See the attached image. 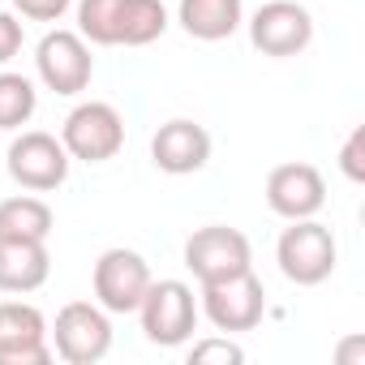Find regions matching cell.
<instances>
[{
  "label": "cell",
  "mask_w": 365,
  "mask_h": 365,
  "mask_svg": "<svg viewBox=\"0 0 365 365\" xmlns=\"http://www.w3.org/2000/svg\"><path fill=\"white\" fill-rule=\"evenodd\" d=\"M138 318H142V335L159 348H180L190 344L194 331H198V297L185 279H150L142 305H138Z\"/></svg>",
  "instance_id": "3"
},
{
  "label": "cell",
  "mask_w": 365,
  "mask_h": 365,
  "mask_svg": "<svg viewBox=\"0 0 365 365\" xmlns=\"http://www.w3.org/2000/svg\"><path fill=\"white\" fill-rule=\"evenodd\" d=\"M39 108V91L26 73H9V69H0V129L14 133L22 125H31Z\"/></svg>",
  "instance_id": "18"
},
{
  "label": "cell",
  "mask_w": 365,
  "mask_h": 365,
  "mask_svg": "<svg viewBox=\"0 0 365 365\" xmlns=\"http://www.w3.org/2000/svg\"><path fill=\"white\" fill-rule=\"evenodd\" d=\"M48 318L31 301H0V365H48Z\"/></svg>",
  "instance_id": "12"
},
{
  "label": "cell",
  "mask_w": 365,
  "mask_h": 365,
  "mask_svg": "<svg viewBox=\"0 0 365 365\" xmlns=\"http://www.w3.org/2000/svg\"><path fill=\"white\" fill-rule=\"evenodd\" d=\"M14 9L26 22H61L73 9V0H14Z\"/></svg>",
  "instance_id": "21"
},
{
  "label": "cell",
  "mask_w": 365,
  "mask_h": 365,
  "mask_svg": "<svg viewBox=\"0 0 365 365\" xmlns=\"http://www.w3.org/2000/svg\"><path fill=\"white\" fill-rule=\"evenodd\" d=\"M78 35L95 48H146L168 31L163 0H73Z\"/></svg>",
  "instance_id": "1"
},
{
  "label": "cell",
  "mask_w": 365,
  "mask_h": 365,
  "mask_svg": "<svg viewBox=\"0 0 365 365\" xmlns=\"http://www.w3.org/2000/svg\"><path fill=\"white\" fill-rule=\"evenodd\" d=\"M22 39H26L22 22H18L9 9H0V69H5V65L22 52Z\"/></svg>",
  "instance_id": "22"
},
{
  "label": "cell",
  "mask_w": 365,
  "mask_h": 365,
  "mask_svg": "<svg viewBox=\"0 0 365 365\" xmlns=\"http://www.w3.org/2000/svg\"><path fill=\"white\" fill-rule=\"evenodd\" d=\"M185 267L198 279V288L202 284H220V279H232V275L254 267V245H250V237L241 228L207 224V228H198L185 241Z\"/></svg>",
  "instance_id": "7"
},
{
  "label": "cell",
  "mask_w": 365,
  "mask_h": 365,
  "mask_svg": "<svg viewBox=\"0 0 365 365\" xmlns=\"http://www.w3.org/2000/svg\"><path fill=\"white\" fill-rule=\"evenodd\" d=\"M91 288H95V301L108 314H138V305H142V297L150 288V267H146V258L138 250L112 245V250L99 254Z\"/></svg>",
  "instance_id": "10"
},
{
  "label": "cell",
  "mask_w": 365,
  "mask_h": 365,
  "mask_svg": "<svg viewBox=\"0 0 365 365\" xmlns=\"http://www.w3.org/2000/svg\"><path fill=\"white\" fill-rule=\"evenodd\" d=\"M52 228H56V215L35 194H18L0 202V241H48Z\"/></svg>",
  "instance_id": "17"
},
{
  "label": "cell",
  "mask_w": 365,
  "mask_h": 365,
  "mask_svg": "<svg viewBox=\"0 0 365 365\" xmlns=\"http://www.w3.org/2000/svg\"><path fill=\"white\" fill-rule=\"evenodd\" d=\"M176 22L198 43H220L241 31L245 0H176Z\"/></svg>",
  "instance_id": "15"
},
{
  "label": "cell",
  "mask_w": 365,
  "mask_h": 365,
  "mask_svg": "<svg viewBox=\"0 0 365 365\" xmlns=\"http://www.w3.org/2000/svg\"><path fill=\"white\" fill-rule=\"evenodd\" d=\"M267 207L279 220H314L327 207V180L314 163H279L267 176Z\"/></svg>",
  "instance_id": "13"
},
{
  "label": "cell",
  "mask_w": 365,
  "mask_h": 365,
  "mask_svg": "<svg viewBox=\"0 0 365 365\" xmlns=\"http://www.w3.org/2000/svg\"><path fill=\"white\" fill-rule=\"evenodd\" d=\"M275 262L288 284L318 288L335 275V262H339L335 232L318 220H288V228L275 241Z\"/></svg>",
  "instance_id": "2"
},
{
  "label": "cell",
  "mask_w": 365,
  "mask_h": 365,
  "mask_svg": "<svg viewBox=\"0 0 365 365\" xmlns=\"http://www.w3.org/2000/svg\"><path fill=\"white\" fill-rule=\"evenodd\" d=\"M61 142L69 150V159H82V163H108L120 155L125 146V116L103 103V99H86L78 103L65 125H61Z\"/></svg>",
  "instance_id": "6"
},
{
  "label": "cell",
  "mask_w": 365,
  "mask_h": 365,
  "mask_svg": "<svg viewBox=\"0 0 365 365\" xmlns=\"http://www.w3.org/2000/svg\"><path fill=\"white\" fill-rule=\"evenodd\" d=\"M211 361H220V365H241V361H245V348L232 344L228 335L198 339V344L190 348V365H211Z\"/></svg>",
  "instance_id": "19"
},
{
  "label": "cell",
  "mask_w": 365,
  "mask_h": 365,
  "mask_svg": "<svg viewBox=\"0 0 365 365\" xmlns=\"http://www.w3.org/2000/svg\"><path fill=\"white\" fill-rule=\"evenodd\" d=\"M198 309L207 314V322L224 335H237V331H254L267 314V288L262 279L250 271L232 275V279H220V284H202V301Z\"/></svg>",
  "instance_id": "8"
},
{
  "label": "cell",
  "mask_w": 365,
  "mask_h": 365,
  "mask_svg": "<svg viewBox=\"0 0 365 365\" xmlns=\"http://www.w3.org/2000/svg\"><path fill=\"white\" fill-rule=\"evenodd\" d=\"M339 172L352 180V185H361V180H365V129H361V125L344 138V150H339Z\"/></svg>",
  "instance_id": "20"
},
{
  "label": "cell",
  "mask_w": 365,
  "mask_h": 365,
  "mask_svg": "<svg viewBox=\"0 0 365 365\" xmlns=\"http://www.w3.org/2000/svg\"><path fill=\"white\" fill-rule=\"evenodd\" d=\"M48 339L65 365H95L112 352V314L99 301H69L48 327Z\"/></svg>",
  "instance_id": "4"
},
{
  "label": "cell",
  "mask_w": 365,
  "mask_h": 365,
  "mask_svg": "<svg viewBox=\"0 0 365 365\" xmlns=\"http://www.w3.org/2000/svg\"><path fill=\"white\" fill-rule=\"evenodd\" d=\"M52 254L48 241H0V292H35L48 284Z\"/></svg>",
  "instance_id": "16"
},
{
  "label": "cell",
  "mask_w": 365,
  "mask_h": 365,
  "mask_svg": "<svg viewBox=\"0 0 365 365\" xmlns=\"http://www.w3.org/2000/svg\"><path fill=\"white\" fill-rule=\"evenodd\" d=\"M69 150L56 133L43 129H22L9 150H5V168L14 176V185H22L26 194H52L69 180Z\"/></svg>",
  "instance_id": "5"
},
{
  "label": "cell",
  "mask_w": 365,
  "mask_h": 365,
  "mask_svg": "<svg viewBox=\"0 0 365 365\" xmlns=\"http://www.w3.org/2000/svg\"><path fill=\"white\" fill-rule=\"evenodd\" d=\"M150 159L168 176H190L202 172L211 159V133L198 120H168L150 138Z\"/></svg>",
  "instance_id": "14"
},
{
  "label": "cell",
  "mask_w": 365,
  "mask_h": 365,
  "mask_svg": "<svg viewBox=\"0 0 365 365\" xmlns=\"http://www.w3.org/2000/svg\"><path fill=\"white\" fill-rule=\"evenodd\" d=\"M250 43L271 61L301 56L314 43V18L297 0H267L250 18Z\"/></svg>",
  "instance_id": "11"
},
{
  "label": "cell",
  "mask_w": 365,
  "mask_h": 365,
  "mask_svg": "<svg viewBox=\"0 0 365 365\" xmlns=\"http://www.w3.org/2000/svg\"><path fill=\"white\" fill-rule=\"evenodd\" d=\"M35 73L56 95H82L91 86V73H95L91 43L78 31H61V26L48 31L35 48Z\"/></svg>",
  "instance_id": "9"
}]
</instances>
